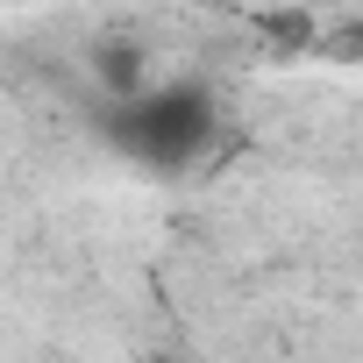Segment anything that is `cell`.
Masks as SVG:
<instances>
[{
    "instance_id": "obj_1",
    "label": "cell",
    "mask_w": 363,
    "mask_h": 363,
    "mask_svg": "<svg viewBox=\"0 0 363 363\" xmlns=\"http://www.w3.org/2000/svg\"><path fill=\"white\" fill-rule=\"evenodd\" d=\"M214 128H221V107L200 79H164V86H143V93H121V100L100 107V135L143 171L200 164Z\"/></svg>"
}]
</instances>
